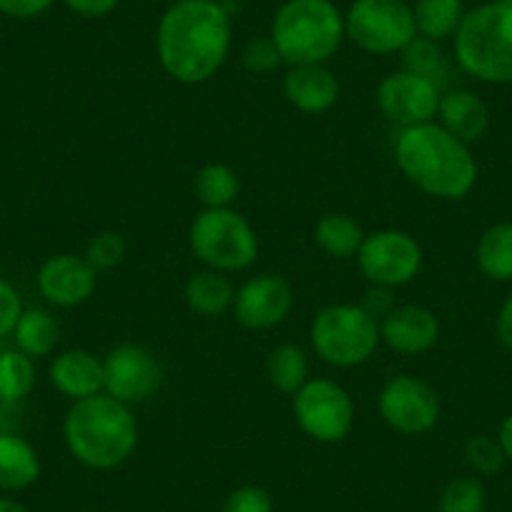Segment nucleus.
<instances>
[{
	"label": "nucleus",
	"instance_id": "obj_2",
	"mask_svg": "<svg viewBox=\"0 0 512 512\" xmlns=\"http://www.w3.org/2000/svg\"><path fill=\"white\" fill-rule=\"evenodd\" d=\"M395 161L410 184L435 199L460 201L477 184V161L470 146L437 121L402 128L395 141Z\"/></svg>",
	"mask_w": 512,
	"mask_h": 512
},
{
	"label": "nucleus",
	"instance_id": "obj_29",
	"mask_svg": "<svg viewBox=\"0 0 512 512\" xmlns=\"http://www.w3.org/2000/svg\"><path fill=\"white\" fill-rule=\"evenodd\" d=\"M402 66L405 71L417 73V76L427 78V81L435 83L437 88L442 91V86L447 83V63L442 51L437 48L435 41L430 38L417 36L410 46L402 51Z\"/></svg>",
	"mask_w": 512,
	"mask_h": 512
},
{
	"label": "nucleus",
	"instance_id": "obj_41",
	"mask_svg": "<svg viewBox=\"0 0 512 512\" xmlns=\"http://www.w3.org/2000/svg\"><path fill=\"white\" fill-rule=\"evenodd\" d=\"M0 512H28V507L23 505L16 497H0Z\"/></svg>",
	"mask_w": 512,
	"mask_h": 512
},
{
	"label": "nucleus",
	"instance_id": "obj_3",
	"mask_svg": "<svg viewBox=\"0 0 512 512\" xmlns=\"http://www.w3.org/2000/svg\"><path fill=\"white\" fill-rule=\"evenodd\" d=\"M63 440L73 460L88 470H116L139 447V422L131 407L101 392L68 407Z\"/></svg>",
	"mask_w": 512,
	"mask_h": 512
},
{
	"label": "nucleus",
	"instance_id": "obj_40",
	"mask_svg": "<svg viewBox=\"0 0 512 512\" xmlns=\"http://www.w3.org/2000/svg\"><path fill=\"white\" fill-rule=\"evenodd\" d=\"M13 417H16V405H8L6 400H0V435L16 432V427H13Z\"/></svg>",
	"mask_w": 512,
	"mask_h": 512
},
{
	"label": "nucleus",
	"instance_id": "obj_17",
	"mask_svg": "<svg viewBox=\"0 0 512 512\" xmlns=\"http://www.w3.org/2000/svg\"><path fill=\"white\" fill-rule=\"evenodd\" d=\"M48 379L71 402L86 400L106 390V364L88 349H66L51 359Z\"/></svg>",
	"mask_w": 512,
	"mask_h": 512
},
{
	"label": "nucleus",
	"instance_id": "obj_9",
	"mask_svg": "<svg viewBox=\"0 0 512 512\" xmlns=\"http://www.w3.org/2000/svg\"><path fill=\"white\" fill-rule=\"evenodd\" d=\"M292 410L299 430L324 445L342 442L352 432L357 415L349 392L327 377L309 379L294 395Z\"/></svg>",
	"mask_w": 512,
	"mask_h": 512
},
{
	"label": "nucleus",
	"instance_id": "obj_36",
	"mask_svg": "<svg viewBox=\"0 0 512 512\" xmlns=\"http://www.w3.org/2000/svg\"><path fill=\"white\" fill-rule=\"evenodd\" d=\"M53 3L56 0H0V16L13 18V21H31L51 11Z\"/></svg>",
	"mask_w": 512,
	"mask_h": 512
},
{
	"label": "nucleus",
	"instance_id": "obj_32",
	"mask_svg": "<svg viewBox=\"0 0 512 512\" xmlns=\"http://www.w3.org/2000/svg\"><path fill=\"white\" fill-rule=\"evenodd\" d=\"M465 460L480 475H495L505 465V452H502L497 437L475 435L465 442Z\"/></svg>",
	"mask_w": 512,
	"mask_h": 512
},
{
	"label": "nucleus",
	"instance_id": "obj_20",
	"mask_svg": "<svg viewBox=\"0 0 512 512\" xmlns=\"http://www.w3.org/2000/svg\"><path fill=\"white\" fill-rule=\"evenodd\" d=\"M41 477L36 447L18 432L0 435V492H23Z\"/></svg>",
	"mask_w": 512,
	"mask_h": 512
},
{
	"label": "nucleus",
	"instance_id": "obj_38",
	"mask_svg": "<svg viewBox=\"0 0 512 512\" xmlns=\"http://www.w3.org/2000/svg\"><path fill=\"white\" fill-rule=\"evenodd\" d=\"M497 337L507 349H512V294L505 299L500 314H497Z\"/></svg>",
	"mask_w": 512,
	"mask_h": 512
},
{
	"label": "nucleus",
	"instance_id": "obj_15",
	"mask_svg": "<svg viewBox=\"0 0 512 512\" xmlns=\"http://www.w3.org/2000/svg\"><path fill=\"white\" fill-rule=\"evenodd\" d=\"M36 287L48 304L71 309L93 297L98 287V272L86 262V256L56 254L41 264Z\"/></svg>",
	"mask_w": 512,
	"mask_h": 512
},
{
	"label": "nucleus",
	"instance_id": "obj_13",
	"mask_svg": "<svg viewBox=\"0 0 512 512\" xmlns=\"http://www.w3.org/2000/svg\"><path fill=\"white\" fill-rule=\"evenodd\" d=\"M442 91L427 78L410 71H395L384 76L377 86V106L384 116L402 128L420 126L437 118Z\"/></svg>",
	"mask_w": 512,
	"mask_h": 512
},
{
	"label": "nucleus",
	"instance_id": "obj_37",
	"mask_svg": "<svg viewBox=\"0 0 512 512\" xmlns=\"http://www.w3.org/2000/svg\"><path fill=\"white\" fill-rule=\"evenodd\" d=\"M68 11L81 18H106L118 8V0H63Z\"/></svg>",
	"mask_w": 512,
	"mask_h": 512
},
{
	"label": "nucleus",
	"instance_id": "obj_34",
	"mask_svg": "<svg viewBox=\"0 0 512 512\" xmlns=\"http://www.w3.org/2000/svg\"><path fill=\"white\" fill-rule=\"evenodd\" d=\"M241 63L251 73H269L282 63V56H279L272 38H254V41L246 43L244 53H241Z\"/></svg>",
	"mask_w": 512,
	"mask_h": 512
},
{
	"label": "nucleus",
	"instance_id": "obj_18",
	"mask_svg": "<svg viewBox=\"0 0 512 512\" xmlns=\"http://www.w3.org/2000/svg\"><path fill=\"white\" fill-rule=\"evenodd\" d=\"M284 96L302 113H327L339 98V81L324 63L289 66L284 76Z\"/></svg>",
	"mask_w": 512,
	"mask_h": 512
},
{
	"label": "nucleus",
	"instance_id": "obj_7",
	"mask_svg": "<svg viewBox=\"0 0 512 512\" xmlns=\"http://www.w3.org/2000/svg\"><path fill=\"white\" fill-rule=\"evenodd\" d=\"M194 256L221 274L244 272L259 256V239L249 221L234 209H204L189 226Z\"/></svg>",
	"mask_w": 512,
	"mask_h": 512
},
{
	"label": "nucleus",
	"instance_id": "obj_12",
	"mask_svg": "<svg viewBox=\"0 0 512 512\" xmlns=\"http://www.w3.org/2000/svg\"><path fill=\"white\" fill-rule=\"evenodd\" d=\"M106 364V395L123 405H141L161 390L164 367L151 349L141 344H121L103 359Z\"/></svg>",
	"mask_w": 512,
	"mask_h": 512
},
{
	"label": "nucleus",
	"instance_id": "obj_25",
	"mask_svg": "<svg viewBox=\"0 0 512 512\" xmlns=\"http://www.w3.org/2000/svg\"><path fill=\"white\" fill-rule=\"evenodd\" d=\"M314 241L324 254L334 256V259H352L362 246L364 231L352 216L324 214L314 226Z\"/></svg>",
	"mask_w": 512,
	"mask_h": 512
},
{
	"label": "nucleus",
	"instance_id": "obj_43",
	"mask_svg": "<svg viewBox=\"0 0 512 512\" xmlns=\"http://www.w3.org/2000/svg\"><path fill=\"white\" fill-rule=\"evenodd\" d=\"M78 512H91V510H78Z\"/></svg>",
	"mask_w": 512,
	"mask_h": 512
},
{
	"label": "nucleus",
	"instance_id": "obj_6",
	"mask_svg": "<svg viewBox=\"0 0 512 512\" xmlns=\"http://www.w3.org/2000/svg\"><path fill=\"white\" fill-rule=\"evenodd\" d=\"M309 337L314 352L339 369L369 362L382 342L377 317L362 304H329L319 309L309 327Z\"/></svg>",
	"mask_w": 512,
	"mask_h": 512
},
{
	"label": "nucleus",
	"instance_id": "obj_14",
	"mask_svg": "<svg viewBox=\"0 0 512 512\" xmlns=\"http://www.w3.org/2000/svg\"><path fill=\"white\" fill-rule=\"evenodd\" d=\"M294 289L282 274H259L241 284L234 297V317L246 329H272L289 317Z\"/></svg>",
	"mask_w": 512,
	"mask_h": 512
},
{
	"label": "nucleus",
	"instance_id": "obj_8",
	"mask_svg": "<svg viewBox=\"0 0 512 512\" xmlns=\"http://www.w3.org/2000/svg\"><path fill=\"white\" fill-rule=\"evenodd\" d=\"M344 33L364 53L392 56L415 41L417 26L405 0H354L344 13Z\"/></svg>",
	"mask_w": 512,
	"mask_h": 512
},
{
	"label": "nucleus",
	"instance_id": "obj_26",
	"mask_svg": "<svg viewBox=\"0 0 512 512\" xmlns=\"http://www.w3.org/2000/svg\"><path fill=\"white\" fill-rule=\"evenodd\" d=\"M267 377L274 390L284 395H297L309 382V359L307 352L297 344H279L269 352Z\"/></svg>",
	"mask_w": 512,
	"mask_h": 512
},
{
	"label": "nucleus",
	"instance_id": "obj_21",
	"mask_svg": "<svg viewBox=\"0 0 512 512\" xmlns=\"http://www.w3.org/2000/svg\"><path fill=\"white\" fill-rule=\"evenodd\" d=\"M234 284L226 274L216 269H204V272L191 274L184 287V299L191 312L201 317H221L226 309L234 307Z\"/></svg>",
	"mask_w": 512,
	"mask_h": 512
},
{
	"label": "nucleus",
	"instance_id": "obj_10",
	"mask_svg": "<svg viewBox=\"0 0 512 512\" xmlns=\"http://www.w3.org/2000/svg\"><path fill=\"white\" fill-rule=\"evenodd\" d=\"M357 262L374 287H405L420 274L422 246L407 231L382 229L364 236Z\"/></svg>",
	"mask_w": 512,
	"mask_h": 512
},
{
	"label": "nucleus",
	"instance_id": "obj_30",
	"mask_svg": "<svg viewBox=\"0 0 512 512\" xmlns=\"http://www.w3.org/2000/svg\"><path fill=\"white\" fill-rule=\"evenodd\" d=\"M487 492L477 477H455L442 490L437 512H485Z\"/></svg>",
	"mask_w": 512,
	"mask_h": 512
},
{
	"label": "nucleus",
	"instance_id": "obj_35",
	"mask_svg": "<svg viewBox=\"0 0 512 512\" xmlns=\"http://www.w3.org/2000/svg\"><path fill=\"white\" fill-rule=\"evenodd\" d=\"M23 299L8 279L0 277V339L11 337L23 314Z\"/></svg>",
	"mask_w": 512,
	"mask_h": 512
},
{
	"label": "nucleus",
	"instance_id": "obj_33",
	"mask_svg": "<svg viewBox=\"0 0 512 512\" xmlns=\"http://www.w3.org/2000/svg\"><path fill=\"white\" fill-rule=\"evenodd\" d=\"M221 512H274V497L259 485H244L229 492Z\"/></svg>",
	"mask_w": 512,
	"mask_h": 512
},
{
	"label": "nucleus",
	"instance_id": "obj_42",
	"mask_svg": "<svg viewBox=\"0 0 512 512\" xmlns=\"http://www.w3.org/2000/svg\"><path fill=\"white\" fill-rule=\"evenodd\" d=\"M211 3H224V0H211Z\"/></svg>",
	"mask_w": 512,
	"mask_h": 512
},
{
	"label": "nucleus",
	"instance_id": "obj_11",
	"mask_svg": "<svg viewBox=\"0 0 512 512\" xmlns=\"http://www.w3.org/2000/svg\"><path fill=\"white\" fill-rule=\"evenodd\" d=\"M377 410L387 427L400 435H425L440 420V397L425 379L400 374L382 387Z\"/></svg>",
	"mask_w": 512,
	"mask_h": 512
},
{
	"label": "nucleus",
	"instance_id": "obj_31",
	"mask_svg": "<svg viewBox=\"0 0 512 512\" xmlns=\"http://www.w3.org/2000/svg\"><path fill=\"white\" fill-rule=\"evenodd\" d=\"M83 256L96 272L116 269L123 262V256H126V239L118 231H98L86 244V254Z\"/></svg>",
	"mask_w": 512,
	"mask_h": 512
},
{
	"label": "nucleus",
	"instance_id": "obj_16",
	"mask_svg": "<svg viewBox=\"0 0 512 512\" xmlns=\"http://www.w3.org/2000/svg\"><path fill=\"white\" fill-rule=\"evenodd\" d=\"M379 337L392 352L415 357L435 347L440 339V322L432 309L420 307V304H402L382 319Z\"/></svg>",
	"mask_w": 512,
	"mask_h": 512
},
{
	"label": "nucleus",
	"instance_id": "obj_28",
	"mask_svg": "<svg viewBox=\"0 0 512 512\" xmlns=\"http://www.w3.org/2000/svg\"><path fill=\"white\" fill-rule=\"evenodd\" d=\"M239 191V174L226 164L201 166L194 179V194L204 209H231Z\"/></svg>",
	"mask_w": 512,
	"mask_h": 512
},
{
	"label": "nucleus",
	"instance_id": "obj_23",
	"mask_svg": "<svg viewBox=\"0 0 512 512\" xmlns=\"http://www.w3.org/2000/svg\"><path fill=\"white\" fill-rule=\"evenodd\" d=\"M477 267L492 282H512V221L490 226L477 241Z\"/></svg>",
	"mask_w": 512,
	"mask_h": 512
},
{
	"label": "nucleus",
	"instance_id": "obj_5",
	"mask_svg": "<svg viewBox=\"0 0 512 512\" xmlns=\"http://www.w3.org/2000/svg\"><path fill=\"white\" fill-rule=\"evenodd\" d=\"M465 73L485 83H512V0H487L465 13L455 33Z\"/></svg>",
	"mask_w": 512,
	"mask_h": 512
},
{
	"label": "nucleus",
	"instance_id": "obj_1",
	"mask_svg": "<svg viewBox=\"0 0 512 512\" xmlns=\"http://www.w3.org/2000/svg\"><path fill=\"white\" fill-rule=\"evenodd\" d=\"M231 51V16L224 3L176 0L156 28L161 68L174 81L196 86L214 78Z\"/></svg>",
	"mask_w": 512,
	"mask_h": 512
},
{
	"label": "nucleus",
	"instance_id": "obj_44",
	"mask_svg": "<svg viewBox=\"0 0 512 512\" xmlns=\"http://www.w3.org/2000/svg\"><path fill=\"white\" fill-rule=\"evenodd\" d=\"M405 3H410V0H405Z\"/></svg>",
	"mask_w": 512,
	"mask_h": 512
},
{
	"label": "nucleus",
	"instance_id": "obj_19",
	"mask_svg": "<svg viewBox=\"0 0 512 512\" xmlns=\"http://www.w3.org/2000/svg\"><path fill=\"white\" fill-rule=\"evenodd\" d=\"M440 126L447 128L462 144H475L490 128V111L485 101L470 91L442 93L440 108H437Z\"/></svg>",
	"mask_w": 512,
	"mask_h": 512
},
{
	"label": "nucleus",
	"instance_id": "obj_24",
	"mask_svg": "<svg viewBox=\"0 0 512 512\" xmlns=\"http://www.w3.org/2000/svg\"><path fill=\"white\" fill-rule=\"evenodd\" d=\"M465 13L462 0H415L412 6L417 36L430 38L435 43L455 36Z\"/></svg>",
	"mask_w": 512,
	"mask_h": 512
},
{
	"label": "nucleus",
	"instance_id": "obj_39",
	"mask_svg": "<svg viewBox=\"0 0 512 512\" xmlns=\"http://www.w3.org/2000/svg\"><path fill=\"white\" fill-rule=\"evenodd\" d=\"M497 442H500L507 460H512V415H507L505 420H502L500 430H497Z\"/></svg>",
	"mask_w": 512,
	"mask_h": 512
},
{
	"label": "nucleus",
	"instance_id": "obj_27",
	"mask_svg": "<svg viewBox=\"0 0 512 512\" xmlns=\"http://www.w3.org/2000/svg\"><path fill=\"white\" fill-rule=\"evenodd\" d=\"M36 379V359L23 354L21 349L0 352V400L18 407L36 390Z\"/></svg>",
	"mask_w": 512,
	"mask_h": 512
},
{
	"label": "nucleus",
	"instance_id": "obj_22",
	"mask_svg": "<svg viewBox=\"0 0 512 512\" xmlns=\"http://www.w3.org/2000/svg\"><path fill=\"white\" fill-rule=\"evenodd\" d=\"M11 337L16 342V349H21L28 357L41 359L51 357L56 352L58 339H61V327H58L56 317L51 312L41 307H31L23 309Z\"/></svg>",
	"mask_w": 512,
	"mask_h": 512
},
{
	"label": "nucleus",
	"instance_id": "obj_4",
	"mask_svg": "<svg viewBox=\"0 0 512 512\" xmlns=\"http://www.w3.org/2000/svg\"><path fill=\"white\" fill-rule=\"evenodd\" d=\"M269 38L289 66L327 63L342 48L344 13L332 0H284Z\"/></svg>",
	"mask_w": 512,
	"mask_h": 512
}]
</instances>
